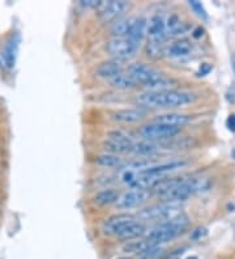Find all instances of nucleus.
<instances>
[{"mask_svg": "<svg viewBox=\"0 0 235 259\" xmlns=\"http://www.w3.org/2000/svg\"><path fill=\"white\" fill-rule=\"evenodd\" d=\"M198 96L190 91H162V92H145L136 97L138 106L145 109H174L183 108L194 104Z\"/></svg>", "mask_w": 235, "mask_h": 259, "instance_id": "1", "label": "nucleus"}, {"mask_svg": "<svg viewBox=\"0 0 235 259\" xmlns=\"http://www.w3.org/2000/svg\"><path fill=\"white\" fill-rule=\"evenodd\" d=\"M127 73L135 80L137 85L144 87L148 92L171 91L178 85V81L163 75L154 67L147 63H133L127 68Z\"/></svg>", "mask_w": 235, "mask_h": 259, "instance_id": "2", "label": "nucleus"}, {"mask_svg": "<svg viewBox=\"0 0 235 259\" xmlns=\"http://www.w3.org/2000/svg\"><path fill=\"white\" fill-rule=\"evenodd\" d=\"M104 231L106 234L114 236L118 240L132 241L144 236L147 232V225L140 222L136 215L118 213L107 219L104 225Z\"/></svg>", "mask_w": 235, "mask_h": 259, "instance_id": "3", "label": "nucleus"}, {"mask_svg": "<svg viewBox=\"0 0 235 259\" xmlns=\"http://www.w3.org/2000/svg\"><path fill=\"white\" fill-rule=\"evenodd\" d=\"M190 225V219L185 213H179L175 218L158 223L151 231L148 232L145 240L152 245H162L172 241L183 233Z\"/></svg>", "mask_w": 235, "mask_h": 259, "instance_id": "4", "label": "nucleus"}, {"mask_svg": "<svg viewBox=\"0 0 235 259\" xmlns=\"http://www.w3.org/2000/svg\"><path fill=\"white\" fill-rule=\"evenodd\" d=\"M210 187V181L203 177H180L176 185L169 190L166 194H163L161 198L166 202H185L188 198L196 195L199 193L207 191Z\"/></svg>", "mask_w": 235, "mask_h": 259, "instance_id": "5", "label": "nucleus"}, {"mask_svg": "<svg viewBox=\"0 0 235 259\" xmlns=\"http://www.w3.org/2000/svg\"><path fill=\"white\" fill-rule=\"evenodd\" d=\"M182 213V203L180 202H166L163 200L157 204L145 207L136 213L140 222H166Z\"/></svg>", "mask_w": 235, "mask_h": 259, "instance_id": "6", "label": "nucleus"}, {"mask_svg": "<svg viewBox=\"0 0 235 259\" xmlns=\"http://www.w3.org/2000/svg\"><path fill=\"white\" fill-rule=\"evenodd\" d=\"M180 133V128L176 127L166 126V124L157 123V122H152V123L144 124L138 128V134L144 140H149V142H157V140H170L172 138H175L178 134Z\"/></svg>", "mask_w": 235, "mask_h": 259, "instance_id": "7", "label": "nucleus"}, {"mask_svg": "<svg viewBox=\"0 0 235 259\" xmlns=\"http://www.w3.org/2000/svg\"><path fill=\"white\" fill-rule=\"evenodd\" d=\"M138 48L140 46L133 44L129 38H113L106 45V50L109 51V54L113 55L114 59L120 60V62L135 57Z\"/></svg>", "mask_w": 235, "mask_h": 259, "instance_id": "8", "label": "nucleus"}, {"mask_svg": "<svg viewBox=\"0 0 235 259\" xmlns=\"http://www.w3.org/2000/svg\"><path fill=\"white\" fill-rule=\"evenodd\" d=\"M151 196V191L148 190H141V189H133L122 193L115 202V207L118 209H132L136 208L143 203L147 202Z\"/></svg>", "mask_w": 235, "mask_h": 259, "instance_id": "9", "label": "nucleus"}, {"mask_svg": "<svg viewBox=\"0 0 235 259\" xmlns=\"http://www.w3.org/2000/svg\"><path fill=\"white\" fill-rule=\"evenodd\" d=\"M129 4L124 0H111V2H102L98 8L100 19L104 22H114L120 19L123 13L127 11Z\"/></svg>", "mask_w": 235, "mask_h": 259, "instance_id": "10", "label": "nucleus"}, {"mask_svg": "<svg viewBox=\"0 0 235 259\" xmlns=\"http://www.w3.org/2000/svg\"><path fill=\"white\" fill-rule=\"evenodd\" d=\"M148 38L151 42L165 44L167 39L166 17L162 13H156L148 21Z\"/></svg>", "mask_w": 235, "mask_h": 259, "instance_id": "11", "label": "nucleus"}, {"mask_svg": "<svg viewBox=\"0 0 235 259\" xmlns=\"http://www.w3.org/2000/svg\"><path fill=\"white\" fill-rule=\"evenodd\" d=\"M19 45L20 37L17 34H13L7 41L6 46H4L3 51L0 54V64L6 67L7 70H12L15 67L16 58H17V53H19Z\"/></svg>", "mask_w": 235, "mask_h": 259, "instance_id": "12", "label": "nucleus"}, {"mask_svg": "<svg viewBox=\"0 0 235 259\" xmlns=\"http://www.w3.org/2000/svg\"><path fill=\"white\" fill-rule=\"evenodd\" d=\"M147 115V111L143 108H133V109H122L116 110L111 114V117L115 122L119 123H136L138 120L144 119Z\"/></svg>", "mask_w": 235, "mask_h": 259, "instance_id": "13", "label": "nucleus"}, {"mask_svg": "<svg viewBox=\"0 0 235 259\" xmlns=\"http://www.w3.org/2000/svg\"><path fill=\"white\" fill-rule=\"evenodd\" d=\"M124 72V66H123V62L116 59L107 60L101 63L100 66L96 68V75L98 77H102V79L111 80L114 79L115 76L120 75V73Z\"/></svg>", "mask_w": 235, "mask_h": 259, "instance_id": "14", "label": "nucleus"}, {"mask_svg": "<svg viewBox=\"0 0 235 259\" xmlns=\"http://www.w3.org/2000/svg\"><path fill=\"white\" fill-rule=\"evenodd\" d=\"M154 122L161 124H166V126L176 127V128H182L183 126L188 124L191 122V117L187 114L180 113H165L160 114L154 118Z\"/></svg>", "mask_w": 235, "mask_h": 259, "instance_id": "15", "label": "nucleus"}, {"mask_svg": "<svg viewBox=\"0 0 235 259\" xmlns=\"http://www.w3.org/2000/svg\"><path fill=\"white\" fill-rule=\"evenodd\" d=\"M148 37V20L144 17H136L135 24L132 26L128 37L133 44L140 46L145 38Z\"/></svg>", "mask_w": 235, "mask_h": 259, "instance_id": "16", "label": "nucleus"}, {"mask_svg": "<svg viewBox=\"0 0 235 259\" xmlns=\"http://www.w3.org/2000/svg\"><path fill=\"white\" fill-rule=\"evenodd\" d=\"M136 17H120L111 24V34L114 38H127L132 26L135 24Z\"/></svg>", "mask_w": 235, "mask_h": 259, "instance_id": "17", "label": "nucleus"}, {"mask_svg": "<svg viewBox=\"0 0 235 259\" xmlns=\"http://www.w3.org/2000/svg\"><path fill=\"white\" fill-rule=\"evenodd\" d=\"M192 53V45L191 42L187 41V39H178L174 44H171L169 48L166 49V53L169 57L176 58V59H180V58H185L188 55H191Z\"/></svg>", "mask_w": 235, "mask_h": 259, "instance_id": "18", "label": "nucleus"}, {"mask_svg": "<svg viewBox=\"0 0 235 259\" xmlns=\"http://www.w3.org/2000/svg\"><path fill=\"white\" fill-rule=\"evenodd\" d=\"M120 193L115 189H105L100 193L96 194V196L93 198L94 204L101 205V207H105V205L115 204V202L119 198Z\"/></svg>", "mask_w": 235, "mask_h": 259, "instance_id": "19", "label": "nucleus"}, {"mask_svg": "<svg viewBox=\"0 0 235 259\" xmlns=\"http://www.w3.org/2000/svg\"><path fill=\"white\" fill-rule=\"evenodd\" d=\"M160 149V146L154 142H149V140H141V142H136L132 147V152L133 155L136 156H153L154 153H157Z\"/></svg>", "mask_w": 235, "mask_h": 259, "instance_id": "20", "label": "nucleus"}, {"mask_svg": "<svg viewBox=\"0 0 235 259\" xmlns=\"http://www.w3.org/2000/svg\"><path fill=\"white\" fill-rule=\"evenodd\" d=\"M110 84H111L113 88L119 89V91H127V89H133L137 87L135 80L132 79L127 72H123L120 75L115 76L114 79L110 80Z\"/></svg>", "mask_w": 235, "mask_h": 259, "instance_id": "21", "label": "nucleus"}, {"mask_svg": "<svg viewBox=\"0 0 235 259\" xmlns=\"http://www.w3.org/2000/svg\"><path fill=\"white\" fill-rule=\"evenodd\" d=\"M94 161H96L97 165H100V166L116 167V169H120L124 165L122 158L118 155H113V153H104V155L97 156Z\"/></svg>", "mask_w": 235, "mask_h": 259, "instance_id": "22", "label": "nucleus"}, {"mask_svg": "<svg viewBox=\"0 0 235 259\" xmlns=\"http://www.w3.org/2000/svg\"><path fill=\"white\" fill-rule=\"evenodd\" d=\"M149 245H152V243L148 242L147 240H138V241L132 240L125 242V245L123 246V250H124L125 253H133L137 255V254H140L141 251H144Z\"/></svg>", "mask_w": 235, "mask_h": 259, "instance_id": "23", "label": "nucleus"}, {"mask_svg": "<svg viewBox=\"0 0 235 259\" xmlns=\"http://www.w3.org/2000/svg\"><path fill=\"white\" fill-rule=\"evenodd\" d=\"M148 57H151L152 59H160L165 53H166V48L165 44H156V42H148L147 46Z\"/></svg>", "mask_w": 235, "mask_h": 259, "instance_id": "24", "label": "nucleus"}, {"mask_svg": "<svg viewBox=\"0 0 235 259\" xmlns=\"http://www.w3.org/2000/svg\"><path fill=\"white\" fill-rule=\"evenodd\" d=\"M163 251L162 247L160 245H149L144 251H141L140 254H137L138 259H156L161 255V253Z\"/></svg>", "mask_w": 235, "mask_h": 259, "instance_id": "25", "label": "nucleus"}, {"mask_svg": "<svg viewBox=\"0 0 235 259\" xmlns=\"http://www.w3.org/2000/svg\"><path fill=\"white\" fill-rule=\"evenodd\" d=\"M188 4H190V7H191L195 12H196V15H198V16L203 17V19H208L207 11H205V8H204V6L200 3V2H196V0H191V2H190Z\"/></svg>", "mask_w": 235, "mask_h": 259, "instance_id": "26", "label": "nucleus"}, {"mask_svg": "<svg viewBox=\"0 0 235 259\" xmlns=\"http://www.w3.org/2000/svg\"><path fill=\"white\" fill-rule=\"evenodd\" d=\"M102 4V2L100 0H81L80 2V6L85 7V8H100V6Z\"/></svg>", "mask_w": 235, "mask_h": 259, "instance_id": "27", "label": "nucleus"}, {"mask_svg": "<svg viewBox=\"0 0 235 259\" xmlns=\"http://www.w3.org/2000/svg\"><path fill=\"white\" fill-rule=\"evenodd\" d=\"M210 71H212V64H209V63H203L200 66V68H199V71H198V75L199 76H207L208 73L210 72Z\"/></svg>", "mask_w": 235, "mask_h": 259, "instance_id": "28", "label": "nucleus"}, {"mask_svg": "<svg viewBox=\"0 0 235 259\" xmlns=\"http://www.w3.org/2000/svg\"><path fill=\"white\" fill-rule=\"evenodd\" d=\"M226 124H227V127H229L230 131H235V114L234 115H230L229 119H227V122H226Z\"/></svg>", "mask_w": 235, "mask_h": 259, "instance_id": "29", "label": "nucleus"}, {"mask_svg": "<svg viewBox=\"0 0 235 259\" xmlns=\"http://www.w3.org/2000/svg\"><path fill=\"white\" fill-rule=\"evenodd\" d=\"M203 29L201 28H198V29H195V32H194V37L195 38H199V37H201V35H203Z\"/></svg>", "mask_w": 235, "mask_h": 259, "instance_id": "30", "label": "nucleus"}, {"mask_svg": "<svg viewBox=\"0 0 235 259\" xmlns=\"http://www.w3.org/2000/svg\"><path fill=\"white\" fill-rule=\"evenodd\" d=\"M231 67H232V71H234V75H235V54H232V57H231Z\"/></svg>", "mask_w": 235, "mask_h": 259, "instance_id": "31", "label": "nucleus"}, {"mask_svg": "<svg viewBox=\"0 0 235 259\" xmlns=\"http://www.w3.org/2000/svg\"><path fill=\"white\" fill-rule=\"evenodd\" d=\"M187 259H198V258H196V256H188Z\"/></svg>", "mask_w": 235, "mask_h": 259, "instance_id": "32", "label": "nucleus"}]
</instances>
